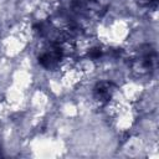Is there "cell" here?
Wrapping results in <instances>:
<instances>
[{
	"mask_svg": "<svg viewBox=\"0 0 159 159\" xmlns=\"http://www.w3.org/2000/svg\"><path fill=\"white\" fill-rule=\"evenodd\" d=\"M61 57H62L61 48L58 46H51V48L42 52V55L39 57V62L45 68H53L55 66L58 65Z\"/></svg>",
	"mask_w": 159,
	"mask_h": 159,
	"instance_id": "6da1fadb",
	"label": "cell"
},
{
	"mask_svg": "<svg viewBox=\"0 0 159 159\" xmlns=\"http://www.w3.org/2000/svg\"><path fill=\"white\" fill-rule=\"evenodd\" d=\"M94 92H96L97 98L101 101L109 99V97H111V88H109V84H107V83H101L94 89Z\"/></svg>",
	"mask_w": 159,
	"mask_h": 159,
	"instance_id": "7a4b0ae2",
	"label": "cell"
}]
</instances>
